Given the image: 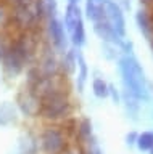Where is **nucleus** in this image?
Listing matches in <instances>:
<instances>
[{
  "instance_id": "obj_1",
  "label": "nucleus",
  "mask_w": 153,
  "mask_h": 154,
  "mask_svg": "<svg viewBox=\"0 0 153 154\" xmlns=\"http://www.w3.org/2000/svg\"><path fill=\"white\" fill-rule=\"evenodd\" d=\"M74 103L71 100V90H60L40 98L39 119L47 124H63L73 117Z\"/></svg>"
},
{
  "instance_id": "obj_2",
  "label": "nucleus",
  "mask_w": 153,
  "mask_h": 154,
  "mask_svg": "<svg viewBox=\"0 0 153 154\" xmlns=\"http://www.w3.org/2000/svg\"><path fill=\"white\" fill-rule=\"evenodd\" d=\"M119 72L124 85V91L135 96L139 101L148 100V85L143 67L132 55H124L119 60Z\"/></svg>"
},
{
  "instance_id": "obj_3",
  "label": "nucleus",
  "mask_w": 153,
  "mask_h": 154,
  "mask_svg": "<svg viewBox=\"0 0 153 154\" xmlns=\"http://www.w3.org/2000/svg\"><path fill=\"white\" fill-rule=\"evenodd\" d=\"M73 144V138L61 124H47L37 135L40 154H63Z\"/></svg>"
},
{
  "instance_id": "obj_4",
  "label": "nucleus",
  "mask_w": 153,
  "mask_h": 154,
  "mask_svg": "<svg viewBox=\"0 0 153 154\" xmlns=\"http://www.w3.org/2000/svg\"><path fill=\"white\" fill-rule=\"evenodd\" d=\"M45 32H47V38L50 42V47L53 48L55 51L63 53L69 48V38L68 34H66V29L63 26V21L56 16H50L45 19Z\"/></svg>"
},
{
  "instance_id": "obj_5",
  "label": "nucleus",
  "mask_w": 153,
  "mask_h": 154,
  "mask_svg": "<svg viewBox=\"0 0 153 154\" xmlns=\"http://www.w3.org/2000/svg\"><path fill=\"white\" fill-rule=\"evenodd\" d=\"M16 108L27 119H37L40 111V98L29 87H23L16 95Z\"/></svg>"
},
{
  "instance_id": "obj_6",
  "label": "nucleus",
  "mask_w": 153,
  "mask_h": 154,
  "mask_svg": "<svg viewBox=\"0 0 153 154\" xmlns=\"http://www.w3.org/2000/svg\"><path fill=\"white\" fill-rule=\"evenodd\" d=\"M105 16L108 19L110 26L113 27V31L119 37H126V19H124V13L118 3L111 2V0L105 3Z\"/></svg>"
},
{
  "instance_id": "obj_7",
  "label": "nucleus",
  "mask_w": 153,
  "mask_h": 154,
  "mask_svg": "<svg viewBox=\"0 0 153 154\" xmlns=\"http://www.w3.org/2000/svg\"><path fill=\"white\" fill-rule=\"evenodd\" d=\"M92 138H94V128H92L90 119H87V117L79 119L78 124H76V138H74V141L85 146Z\"/></svg>"
},
{
  "instance_id": "obj_8",
  "label": "nucleus",
  "mask_w": 153,
  "mask_h": 154,
  "mask_svg": "<svg viewBox=\"0 0 153 154\" xmlns=\"http://www.w3.org/2000/svg\"><path fill=\"white\" fill-rule=\"evenodd\" d=\"M78 50L79 48L69 47L68 50L63 53V58L60 61V69L65 75H73L76 69H78Z\"/></svg>"
},
{
  "instance_id": "obj_9",
  "label": "nucleus",
  "mask_w": 153,
  "mask_h": 154,
  "mask_svg": "<svg viewBox=\"0 0 153 154\" xmlns=\"http://www.w3.org/2000/svg\"><path fill=\"white\" fill-rule=\"evenodd\" d=\"M82 10H81L79 5H73V3H68L65 8V16H63V26L66 29V34H68L71 29H73L78 23L82 21Z\"/></svg>"
},
{
  "instance_id": "obj_10",
  "label": "nucleus",
  "mask_w": 153,
  "mask_h": 154,
  "mask_svg": "<svg viewBox=\"0 0 153 154\" xmlns=\"http://www.w3.org/2000/svg\"><path fill=\"white\" fill-rule=\"evenodd\" d=\"M18 120V108L15 104L3 101L0 103V127H10Z\"/></svg>"
},
{
  "instance_id": "obj_11",
  "label": "nucleus",
  "mask_w": 153,
  "mask_h": 154,
  "mask_svg": "<svg viewBox=\"0 0 153 154\" xmlns=\"http://www.w3.org/2000/svg\"><path fill=\"white\" fill-rule=\"evenodd\" d=\"M135 21H137V26L140 29V32L148 40H153V24H151L150 13L145 11V10H139L135 14Z\"/></svg>"
},
{
  "instance_id": "obj_12",
  "label": "nucleus",
  "mask_w": 153,
  "mask_h": 154,
  "mask_svg": "<svg viewBox=\"0 0 153 154\" xmlns=\"http://www.w3.org/2000/svg\"><path fill=\"white\" fill-rule=\"evenodd\" d=\"M11 31V5L7 0H0V34Z\"/></svg>"
},
{
  "instance_id": "obj_13",
  "label": "nucleus",
  "mask_w": 153,
  "mask_h": 154,
  "mask_svg": "<svg viewBox=\"0 0 153 154\" xmlns=\"http://www.w3.org/2000/svg\"><path fill=\"white\" fill-rule=\"evenodd\" d=\"M76 72H78V91H82L89 77V67L81 50H78V69H76Z\"/></svg>"
},
{
  "instance_id": "obj_14",
  "label": "nucleus",
  "mask_w": 153,
  "mask_h": 154,
  "mask_svg": "<svg viewBox=\"0 0 153 154\" xmlns=\"http://www.w3.org/2000/svg\"><path fill=\"white\" fill-rule=\"evenodd\" d=\"M135 144L140 151H150L153 148V132H142L137 135Z\"/></svg>"
},
{
  "instance_id": "obj_15",
  "label": "nucleus",
  "mask_w": 153,
  "mask_h": 154,
  "mask_svg": "<svg viewBox=\"0 0 153 154\" xmlns=\"http://www.w3.org/2000/svg\"><path fill=\"white\" fill-rule=\"evenodd\" d=\"M92 90H94V95L97 98H107L108 96V84L105 82L102 77H95L92 80Z\"/></svg>"
},
{
  "instance_id": "obj_16",
  "label": "nucleus",
  "mask_w": 153,
  "mask_h": 154,
  "mask_svg": "<svg viewBox=\"0 0 153 154\" xmlns=\"http://www.w3.org/2000/svg\"><path fill=\"white\" fill-rule=\"evenodd\" d=\"M123 101H124V106H126V111L134 117L139 112V100L131 93H127V91H123Z\"/></svg>"
},
{
  "instance_id": "obj_17",
  "label": "nucleus",
  "mask_w": 153,
  "mask_h": 154,
  "mask_svg": "<svg viewBox=\"0 0 153 154\" xmlns=\"http://www.w3.org/2000/svg\"><path fill=\"white\" fill-rule=\"evenodd\" d=\"M42 5H44L45 19L50 18V16H56V14H58V2H56V0H42Z\"/></svg>"
},
{
  "instance_id": "obj_18",
  "label": "nucleus",
  "mask_w": 153,
  "mask_h": 154,
  "mask_svg": "<svg viewBox=\"0 0 153 154\" xmlns=\"http://www.w3.org/2000/svg\"><path fill=\"white\" fill-rule=\"evenodd\" d=\"M10 40H11V38H5V37H3V34H0V63H2L3 56H5V53L8 50Z\"/></svg>"
},
{
  "instance_id": "obj_19",
  "label": "nucleus",
  "mask_w": 153,
  "mask_h": 154,
  "mask_svg": "<svg viewBox=\"0 0 153 154\" xmlns=\"http://www.w3.org/2000/svg\"><path fill=\"white\" fill-rule=\"evenodd\" d=\"M108 96H111L114 103H119V100H121V96H119V93L116 91V88H114L113 85H108Z\"/></svg>"
},
{
  "instance_id": "obj_20",
  "label": "nucleus",
  "mask_w": 153,
  "mask_h": 154,
  "mask_svg": "<svg viewBox=\"0 0 153 154\" xmlns=\"http://www.w3.org/2000/svg\"><path fill=\"white\" fill-rule=\"evenodd\" d=\"M135 140H137V133H134V132H131V133L126 137L127 144H135Z\"/></svg>"
},
{
  "instance_id": "obj_21",
  "label": "nucleus",
  "mask_w": 153,
  "mask_h": 154,
  "mask_svg": "<svg viewBox=\"0 0 153 154\" xmlns=\"http://www.w3.org/2000/svg\"><path fill=\"white\" fill-rule=\"evenodd\" d=\"M153 2V0H140V3H143V5H150Z\"/></svg>"
},
{
  "instance_id": "obj_22",
  "label": "nucleus",
  "mask_w": 153,
  "mask_h": 154,
  "mask_svg": "<svg viewBox=\"0 0 153 154\" xmlns=\"http://www.w3.org/2000/svg\"><path fill=\"white\" fill-rule=\"evenodd\" d=\"M81 0H68V3H73V5H79Z\"/></svg>"
},
{
  "instance_id": "obj_23",
  "label": "nucleus",
  "mask_w": 153,
  "mask_h": 154,
  "mask_svg": "<svg viewBox=\"0 0 153 154\" xmlns=\"http://www.w3.org/2000/svg\"><path fill=\"white\" fill-rule=\"evenodd\" d=\"M150 154H153V148H151V149H150Z\"/></svg>"
},
{
  "instance_id": "obj_24",
  "label": "nucleus",
  "mask_w": 153,
  "mask_h": 154,
  "mask_svg": "<svg viewBox=\"0 0 153 154\" xmlns=\"http://www.w3.org/2000/svg\"><path fill=\"white\" fill-rule=\"evenodd\" d=\"M150 43H151V48H153V40H150Z\"/></svg>"
}]
</instances>
